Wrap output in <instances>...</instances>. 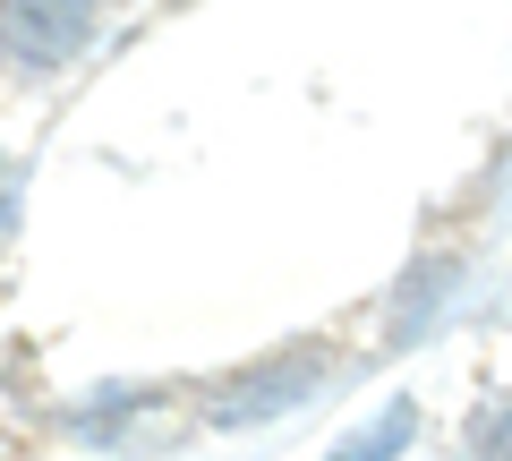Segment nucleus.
Segmentation results:
<instances>
[{
    "label": "nucleus",
    "mask_w": 512,
    "mask_h": 461,
    "mask_svg": "<svg viewBox=\"0 0 512 461\" xmlns=\"http://www.w3.org/2000/svg\"><path fill=\"white\" fill-rule=\"evenodd\" d=\"M453 291H461V265H453V257L419 265V282H402V291H393V316H402V333H427V316H436Z\"/></svg>",
    "instance_id": "3"
},
{
    "label": "nucleus",
    "mask_w": 512,
    "mask_h": 461,
    "mask_svg": "<svg viewBox=\"0 0 512 461\" xmlns=\"http://www.w3.org/2000/svg\"><path fill=\"white\" fill-rule=\"evenodd\" d=\"M308 385H325V359H316V351H291L282 368H256L248 385H231L239 402H222V427H248V419H265V410L308 402Z\"/></svg>",
    "instance_id": "2"
},
{
    "label": "nucleus",
    "mask_w": 512,
    "mask_h": 461,
    "mask_svg": "<svg viewBox=\"0 0 512 461\" xmlns=\"http://www.w3.org/2000/svg\"><path fill=\"white\" fill-rule=\"evenodd\" d=\"M103 26V0H0V60L26 77L69 69Z\"/></svg>",
    "instance_id": "1"
}]
</instances>
